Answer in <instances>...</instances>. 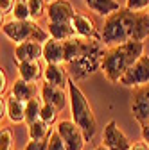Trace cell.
Instances as JSON below:
<instances>
[{
    "label": "cell",
    "instance_id": "35",
    "mask_svg": "<svg viewBox=\"0 0 149 150\" xmlns=\"http://www.w3.org/2000/svg\"><path fill=\"white\" fill-rule=\"evenodd\" d=\"M11 150H13V148H11Z\"/></svg>",
    "mask_w": 149,
    "mask_h": 150
},
{
    "label": "cell",
    "instance_id": "33",
    "mask_svg": "<svg viewBox=\"0 0 149 150\" xmlns=\"http://www.w3.org/2000/svg\"><path fill=\"white\" fill-rule=\"evenodd\" d=\"M94 150H108V148H106V146H104V145H99V146H95V148H94Z\"/></svg>",
    "mask_w": 149,
    "mask_h": 150
},
{
    "label": "cell",
    "instance_id": "23",
    "mask_svg": "<svg viewBox=\"0 0 149 150\" xmlns=\"http://www.w3.org/2000/svg\"><path fill=\"white\" fill-rule=\"evenodd\" d=\"M13 20H20V22H27L31 20V13H29V4L27 0H16L14 9H13Z\"/></svg>",
    "mask_w": 149,
    "mask_h": 150
},
{
    "label": "cell",
    "instance_id": "13",
    "mask_svg": "<svg viewBox=\"0 0 149 150\" xmlns=\"http://www.w3.org/2000/svg\"><path fill=\"white\" fill-rule=\"evenodd\" d=\"M43 82L56 88H68L70 75L65 64H45L43 70Z\"/></svg>",
    "mask_w": 149,
    "mask_h": 150
},
{
    "label": "cell",
    "instance_id": "1",
    "mask_svg": "<svg viewBox=\"0 0 149 150\" xmlns=\"http://www.w3.org/2000/svg\"><path fill=\"white\" fill-rule=\"evenodd\" d=\"M104 47H117L129 41H142L149 38V13L129 11L120 7L117 13L104 18L101 29Z\"/></svg>",
    "mask_w": 149,
    "mask_h": 150
},
{
    "label": "cell",
    "instance_id": "17",
    "mask_svg": "<svg viewBox=\"0 0 149 150\" xmlns=\"http://www.w3.org/2000/svg\"><path fill=\"white\" fill-rule=\"evenodd\" d=\"M18 66V75L20 79L27 81V82H36L40 77H43V66L40 64V61H22L16 63Z\"/></svg>",
    "mask_w": 149,
    "mask_h": 150
},
{
    "label": "cell",
    "instance_id": "28",
    "mask_svg": "<svg viewBox=\"0 0 149 150\" xmlns=\"http://www.w3.org/2000/svg\"><path fill=\"white\" fill-rule=\"evenodd\" d=\"M49 150H67L63 139L59 138V134L56 132V129L52 130V134H50V141H49Z\"/></svg>",
    "mask_w": 149,
    "mask_h": 150
},
{
    "label": "cell",
    "instance_id": "18",
    "mask_svg": "<svg viewBox=\"0 0 149 150\" xmlns=\"http://www.w3.org/2000/svg\"><path fill=\"white\" fill-rule=\"evenodd\" d=\"M83 2L86 4V7L92 11V13H95L99 16H110V14H113L120 9L119 2L117 0H83Z\"/></svg>",
    "mask_w": 149,
    "mask_h": 150
},
{
    "label": "cell",
    "instance_id": "2",
    "mask_svg": "<svg viewBox=\"0 0 149 150\" xmlns=\"http://www.w3.org/2000/svg\"><path fill=\"white\" fill-rule=\"evenodd\" d=\"M104 43L97 40L72 38L65 41V66L72 81H85L101 68L104 57Z\"/></svg>",
    "mask_w": 149,
    "mask_h": 150
},
{
    "label": "cell",
    "instance_id": "21",
    "mask_svg": "<svg viewBox=\"0 0 149 150\" xmlns=\"http://www.w3.org/2000/svg\"><path fill=\"white\" fill-rule=\"evenodd\" d=\"M52 127L50 125H47L43 120H36V122H32L31 125H27V134H29V139H45V138H49L50 134H52Z\"/></svg>",
    "mask_w": 149,
    "mask_h": 150
},
{
    "label": "cell",
    "instance_id": "6",
    "mask_svg": "<svg viewBox=\"0 0 149 150\" xmlns=\"http://www.w3.org/2000/svg\"><path fill=\"white\" fill-rule=\"evenodd\" d=\"M56 132L59 134V138L63 139L67 150H83L86 138L83 134V130L74 123L72 120H61L56 125Z\"/></svg>",
    "mask_w": 149,
    "mask_h": 150
},
{
    "label": "cell",
    "instance_id": "31",
    "mask_svg": "<svg viewBox=\"0 0 149 150\" xmlns=\"http://www.w3.org/2000/svg\"><path fill=\"white\" fill-rule=\"evenodd\" d=\"M131 150H149V145L145 141H137L131 145Z\"/></svg>",
    "mask_w": 149,
    "mask_h": 150
},
{
    "label": "cell",
    "instance_id": "24",
    "mask_svg": "<svg viewBox=\"0 0 149 150\" xmlns=\"http://www.w3.org/2000/svg\"><path fill=\"white\" fill-rule=\"evenodd\" d=\"M58 109H56L54 105H50V104H47V102H43V105H42V112H40V120H43L47 125H54L56 122H58Z\"/></svg>",
    "mask_w": 149,
    "mask_h": 150
},
{
    "label": "cell",
    "instance_id": "11",
    "mask_svg": "<svg viewBox=\"0 0 149 150\" xmlns=\"http://www.w3.org/2000/svg\"><path fill=\"white\" fill-rule=\"evenodd\" d=\"M40 97L43 102L54 105L56 109H58L59 112L70 105V100H68V91L65 93V88H56V86H50V84H42L40 88Z\"/></svg>",
    "mask_w": 149,
    "mask_h": 150
},
{
    "label": "cell",
    "instance_id": "9",
    "mask_svg": "<svg viewBox=\"0 0 149 150\" xmlns=\"http://www.w3.org/2000/svg\"><path fill=\"white\" fill-rule=\"evenodd\" d=\"M102 145L108 150H131V141L128 139V136L119 129L117 122H108L102 132Z\"/></svg>",
    "mask_w": 149,
    "mask_h": 150
},
{
    "label": "cell",
    "instance_id": "22",
    "mask_svg": "<svg viewBox=\"0 0 149 150\" xmlns=\"http://www.w3.org/2000/svg\"><path fill=\"white\" fill-rule=\"evenodd\" d=\"M42 105H43V100L42 97H36L32 100H29L25 104V123L31 125L32 122L40 120V112H42Z\"/></svg>",
    "mask_w": 149,
    "mask_h": 150
},
{
    "label": "cell",
    "instance_id": "3",
    "mask_svg": "<svg viewBox=\"0 0 149 150\" xmlns=\"http://www.w3.org/2000/svg\"><path fill=\"white\" fill-rule=\"evenodd\" d=\"M144 55V43L142 41H129L124 45H117L106 50L101 61V71L110 82H120L126 71L131 68Z\"/></svg>",
    "mask_w": 149,
    "mask_h": 150
},
{
    "label": "cell",
    "instance_id": "10",
    "mask_svg": "<svg viewBox=\"0 0 149 150\" xmlns=\"http://www.w3.org/2000/svg\"><path fill=\"white\" fill-rule=\"evenodd\" d=\"M76 9L68 0H54L47 6V18L49 23H72Z\"/></svg>",
    "mask_w": 149,
    "mask_h": 150
},
{
    "label": "cell",
    "instance_id": "27",
    "mask_svg": "<svg viewBox=\"0 0 149 150\" xmlns=\"http://www.w3.org/2000/svg\"><path fill=\"white\" fill-rule=\"evenodd\" d=\"M49 141H50V136L45 138V139H29V143L25 145L24 150H49Z\"/></svg>",
    "mask_w": 149,
    "mask_h": 150
},
{
    "label": "cell",
    "instance_id": "20",
    "mask_svg": "<svg viewBox=\"0 0 149 150\" xmlns=\"http://www.w3.org/2000/svg\"><path fill=\"white\" fill-rule=\"evenodd\" d=\"M47 32L52 40L58 41H68L77 36L72 23H47Z\"/></svg>",
    "mask_w": 149,
    "mask_h": 150
},
{
    "label": "cell",
    "instance_id": "29",
    "mask_svg": "<svg viewBox=\"0 0 149 150\" xmlns=\"http://www.w3.org/2000/svg\"><path fill=\"white\" fill-rule=\"evenodd\" d=\"M14 4H16V0H0V11H2V18H4L6 14H11V13H13Z\"/></svg>",
    "mask_w": 149,
    "mask_h": 150
},
{
    "label": "cell",
    "instance_id": "26",
    "mask_svg": "<svg viewBox=\"0 0 149 150\" xmlns=\"http://www.w3.org/2000/svg\"><path fill=\"white\" fill-rule=\"evenodd\" d=\"M126 9L129 11H147L149 9V0H126Z\"/></svg>",
    "mask_w": 149,
    "mask_h": 150
},
{
    "label": "cell",
    "instance_id": "32",
    "mask_svg": "<svg viewBox=\"0 0 149 150\" xmlns=\"http://www.w3.org/2000/svg\"><path fill=\"white\" fill-rule=\"evenodd\" d=\"M142 139L149 145V125L147 127H142Z\"/></svg>",
    "mask_w": 149,
    "mask_h": 150
},
{
    "label": "cell",
    "instance_id": "16",
    "mask_svg": "<svg viewBox=\"0 0 149 150\" xmlns=\"http://www.w3.org/2000/svg\"><path fill=\"white\" fill-rule=\"evenodd\" d=\"M38 86H36V82H27V81H24V79H20L18 77L14 82H13V86H11V95L13 97H16V98H20L22 102H29V100H32V98H36V95H38Z\"/></svg>",
    "mask_w": 149,
    "mask_h": 150
},
{
    "label": "cell",
    "instance_id": "5",
    "mask_svg": "<svg viewBox=\"0 0 149 150\" xmlns=\"http://www.w3.org/2000/svg\"><path fill=\"white\" fill-rule=\"evenodd\" d=\"M2 32L9 38L11 41L20 45L24 41H40L45 43L50 40L47 30H43L34 20L20 22V20H6L2 22Z\"/></svg>",
    "mask_w": 149,
    "mask_h": 150
},
{
    "label": "cell",
    "instance_id": "14",
    "mask_svg": "<svg viewBox=\"0 0 149 150\" xmlns=\"http://www.w3.org/2000/svg\"><path fill=\"white\" fill-rule=\"evenodd\" d=\"M43 57V43L40 41H24L14 48V61H38Z\"/></svg>",
    "mask_w": 149,
    "mask_h": 150
},
{
    "label": "cell",
    "instance_id": "12",
    "mask_svg": "<svg viewBox=\"0 0 149 150\" xmlns=\"http://www.w3.org/2000/svg\"><path fill=\"white\" fill-rule=\"evenodd\" d=\"M72 25H74V29H76V34H77L79 38H85V40H97V41H102L99 29L95 27L94 20H92L88 14L77 11L76 16H74Z\"/></svg>",
    "mask_w": 149,
    "mask_h": 150
},
{
    "label": "cell",
    "instance_id": "8",
    "mask_svg": "<svg viewBox=\"0 0 149 150\" xmlns=\"http://www.w3.org/2000/svg\"><path fill=\"white\" fill-rule=\"evenodd\" d=\"M122 86L129 88H140L149 84V55H142V57L126 71V75L120 79Z\"/></svg>",
    "mask_w": 149,
    "mask_h": 150
},
{
    "label": "cell",
    "instance_id": "30",
    "mask_svg": "<svg viewBox=\"0 0 149 150\" xmlns=\"http://www.w3.org/2000/svg\"><path fill=\"white\" fill-rule=\"evenodd\" d=\"M0 82H2L0 84V93H2V97H4V93L7 91V75L4 73V70L0 71Z\"/></svg>",
    "mask_w": 149,
    "mask_h": 150
},
{
    "label": "cell",
    "instance_id": "34",
    "mask_svg": "<svg viewBox=\"0 0 149 150\" xmlns=\"http://www.w3.org/2000/svg\"><path fill=\"white\" fill-rule=\"evenodd\" d=\"M45 2H49V4H50V2H54V0H45Z\"/></svg>",
    "mask_w": 149,
    "mask_h": 150
},
{
    "label": "cell",
    "instance_id": "15",
    "mask_svg": "<svg viewBox=\"0 0 149 150\" xmlns=\"http://www.w3.org/2000/svg\"><path fill=\"white\" fill-rule=\"evenodd\" d=\"M43 61L45 64H65V41L50 40L43 43Z\"/></svg>",
    "mask_w": 149,
    "mask_h": 150
},
{
    "label": "cell",
    "instance_id": "7",
    "mask_svg": "<svg viewBox=\"0 0 149 150\" xmlns=\"http://www.w3.org/2000/svg\"><path fill=\"white\" fill-rule=\"evenodd\" d=\"M131 112L140 127L149 125V84L135 88L131 95Z\"/></svg>",
    "mask_w": 149,
    "mask_h": 150
},
{
    "label": "cell",
    "instance_id": "25",
    "mask_svg": "<svg viewBox=\"0 0 149 150\" xmlns=\"http://www.w3.org/2000/svg\"><path fill=\"white\" fill-rule=\"evenodd\" d=\"M29 4V13H31V20H40L43 16L45 9H47V2L45 0H27Z\"/></svg>",
    "mask_w": 149,
    "mask_h": 150
},
{
    "label": "cell",
    "instance_id": "19",
    "mask_svg": "<svg viewBox=\"0 0 149 150\" xmlns=\"http://www.w3.org/2000/svg\"><path fill=\"white\" fill-rule=\"evenodd\" d=\"M6 107H7V118L11 123H22L25 122V102L9 95L6 98Z\"/></svg>",
    "mask_w": 149,
    "mask_h": 150
},
{
    "label": "cell",
    "instance_id": "4",
    "mask_svg": "<svg viewBox=\"0 0 149 150\" xmlns=\"http://www.w3.org/2000/svg\"><path fill=\"white\" fill-rule=\"evenodd\" d=\"M68 100H70V115H72V122L76 123L86 138V141H90L97 132V120L94 115L88 98L85 97V93L81 91V88L76 84V81L68 82Z\"/></svg>",
    "mask_w": 149,
    "mask_h": 150
}]
</instances>
